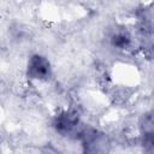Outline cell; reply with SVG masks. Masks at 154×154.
<instances>
[{"instance_id":"cell-1","label":"cell","mask_w":154,"mask_h":154,"mask_svg":"<svg viewBox=\"0 0 154 154\" xmlns=\"http://www.w3.org/2000/svg\"><path fill=\"white\" fill-rule=\"evenodd\" d=\"M49 71L48 61L42 57H32L29 64V73L32 78H43Z\"/></svg>"}]
</instances>
